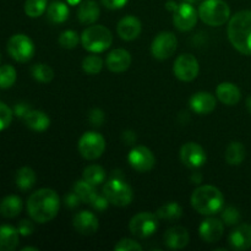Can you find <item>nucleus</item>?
Instances as JSON below:
<instances>
[{
  "instance_id": "obj_47",
  "label": "nucleus",
  "mask_w": 251,
  "mask_h": 251,
  "mask_svg": "<svg viewBox=\"0 0 251 251\" xmlns=\"http://www.w3.org/2000/svg\"><path fill=\"white\" fill-rule=\"evenodd\" d=\"M122 139L126 145H131L136 141V135L132 131H124L122 135Z\"/></svg>"
},
{
  "instance_id": "obj_37",
  "label": "nucleus",
  "mask_w": 251,
  "mask_h": 251,
  "mask_svg": "<svg viewBox=\"0 0 251 251\" xmlns=\"http://www.w3.org/2000/svg\"><path fill=\"white\" fill-rule=\"evenodd\" d=\"M78 34L77 32L73 31V29H66L59 37V44L63 47L64 49H74L78 43Z\"/></svg>"
},
{
  "instance_id": "obj_46",
  "label": "nucleus",
  "mask_w": 251,
  "mask_h": 251,
  "mask_svg": "<svg viewBox=\"0 0 251 251\" xmlns=\"http://www.w3.org/2000/svg\"><path fill=\"white\" fill-rule=\"evenodd\" d=\"M129 0H102L103 6H105L109 10H118L124 7L127 4Z\"/></svg>"
},
{
  "instance_id": "obj_33",
  "label": "nucleus",
  "mask_w": 251,
  "mask_h": 251,
  "mask_svg": "<svg viewBox=\"0 0 251 251\" xmlns=\"http://www.w3.org/2000/svg\"><path fill=\"white\" fill-rule=\"evenodd\" d=\"M31 74L33 76L34 80H37L38 82L42 83H48L50 82L54 78V71L53 69L49 65L43 63L34 64L31 68Z\"/></svg>"
},
{
  "instance_id": "obj_35",
  "label": "nucleus",
  "mask_w": 251,
  "mask_h": 251,
  "mask_svg": "<svg viewBox=\"0 0 251 251\" xmlns=\"http://www.w3.org/2000/svg\"><path fill=\"white\" fill-rule=\"evenodd\" d=\"M47 4L48 0H26L24 6L25 14L32 19L42 16L44 11H47Z\"/></svg>"
},
{
  "instance_id": "obj_2",
  "label": "nucleus",
  "mask_w": 251,
  "mask_h": 251,
  "mask_svg": "<svg viewBox=\"0 0 251 251\" xmlns=\"http://www.w3.org/2000/svg\"><path fill=\"white\" fill-rule=\"evenodd\" d=\"M227 33L229 42L238 51L251 55V10H243L232 16Z\"/></svg>"
},
{
  "instance_id": "obj_32",
  "label": "nucleus",
  "mask_w": 251,
  "mask_h": 251,
  "mask_svg": "<svg viewBox=\"0 0 251 251\" xmlns=\"http://www.w3.org/2000/svg\"><path fill=\"white\" fill-rule=\"evenodd\" d=\"M82 179L83 180L88 181L90 184H92V185L97 186L104 181L105 171L100 166L92 164V166H88L83 169Z\"/></svg>"
},
{
  "instance_id": "obj_41",
  "label": "nucleus",
  "mask_w": 251,
  "mask_h": 251,
  "mask_svg": "<svg viewBox=\"0 0 251 251\" xmlns=\"http://www.w3.org/2000/svg\"><path fill=\"white\" fill-rule=\"evenodd\" d=\"M88 120H90V123L92 126H96V127L100 126V125H102L105 120L104 112L100 109H98V108H95V109L91 110L90 114H88Z\"/></svg>"
},
{
  "instance_id": "obj_27",
  "label": "nucleus",
  "mask_w": 251,
  "mask_h": 251,
  "mask_svg": "<svg viewBox=\"0 0 251 251\" xmlns=\"http://www.w3.org/2000/svg\"><path fill=\"white\" fill-rule=\"evenodd\" d=\"M70 10L63 1H53L47 7V17L53 24H63L69 19Z\"/></svg>"
},
{
  "instance_id": "obj_50",
  "label": "nucleus",
  "mask_w": 251,
  "mask_h": 251,
  "mask_svg": "<svg viewBox=\"0 0 251 251\" xmlns=\"http://www.w3.org/2000/svg\"><path fill=\"white\" fill-rule=\"evenodd\" d=\"M66 1H68V4H69V5H71V6H74V5L80 4L81 0H66Z\"/></svg>"
},
{
  "instance_id": "obj_9",
  "label": "nucleus",
  "mask_w": 251,
  "mask_h": 251,
  "mask_svg": "<svg viewBox=\"0 0 251 251\" xmlns=\"http://www.w3.org/2000/svg\"><path fill=\"white\" fill-rule=\"evenodd\" d=\"M157 228H158V217L151 212L137 213L129 222L130 233L140 239L153 235Z\"/></svg>"
},
{
  "instance_id": "obj_51",
  "label": "nucleus",
  "mask_w": 251,
  "mask_h": 251,
  "mask_svg": "<svg viewBox=\"0 0 251 251\" xmlns=\"http://www.w3.org/2000/svg\"><path fill=\"white\" fill-rule=\"evenodd\" d=\"M247 108H248V110H249L250 114H251V96L247 100Z\"/></svg>"
},
{
  "instance_id": "obj_5",
  "label": "nucleus",
  "mask_w": 251,
  "mask_h": 251,
  "mask_svg": "<svg viewBox=\"0 0 251 251\" xmlns=\"http://www.w3.org/2000/svg\"><path fill=\"white\" fill-rule=\"evenodd\" d=\"M198 12L201 21L215 27L225 25L230 17V7L225 0H205Z\"/></svg>"
},
{
  "instance_id": "obj_40",
  "label": "nucleus",
  "mask_w": 251,
  "mask_h": 251,
  "mask_svg": "<svg viewBox=\"0 0 251 251\" xmlns=\"http://www.w3.org/2000/svg\"><path fill=\"white\" fill-rule=\"evenodd\" d=\"M114 250L115 251H141L142 247L136 242V240L124 238V239L119 240L118 244H115Z\"/></svg>"
},
{
  "instance_id": "obj_53",
  "label": "nucleus",
  "mask_w": 251,
  "mask_h": 251,
  "mask_svg": "<svg viewBox=\"0 0 251 251\" xmlns=\"http://www.w3.org/2000/svg\"><path fill=\"white\" fill-rule=\"evenodd\" d=\"M0 63H1V54H0Z\"/></svg>"
},
{
  "instance_id": "obj_34",
  "label": "nucleus",
  "mask_w": 251,
  "mask_h": 251,
  "mask_svg": "<svg viewBox=\"0 0 251 251\" xmlns=\"http://www.w3.org/2000/svg\"><path fill=\"white\" fill-rule=\"evenodd\" d=\"M16 78L17 74L14 66L9 65V64L0 66V88L7 90V88L12 87L16 82Z\"/></svg>"
},
{
  "instance_id": "obj_7",
  "label": "nucleus",
  "mask_w": 251,
  "mask_h": 251,
  "mask_svg": "<svg viewBox=\"0 0 251 251\" xmlns=\"http://www.w3.org/2000/svg\"><path fill=\"white\" fill-rule=\"evenodd\" d=\"M78 152L87 161H95L100 158L105 150V140L96 131L85 132L78 140Z\"/></svg>"
},
{
  "instance_id": "obj_3",
  "label": "nucleus",
  "mask_w": 251,
  "mask_h": 251,
  "mask_svg": "<svg viewBox=\"0 0 251 251\" xmlns=\"http://www.w3.org/2000/svg\"><path fill=\"white\" fill-rule=\"evenodd\" d=\"M191 206L200 215L211 216L221 212L225 206V198L220 189L213 185H201L195 189L190 199Z\"/></svg>"
},
{
  "instance_id": "obj_29",
  "label": "nucleus",
  "mask_w": 251,
  "mask_h": 251,
  "mask_svg": "<svg viewBox=\"0 0 251 251\" xmlns=\"http://www.w3.org/2000/svg\"><path fill=\"white\" fill-rule=\"evenodd\" d=\"M247 156L245 146L239 141H233L228 145L226 150V161L230 166H239L243 163Z\"/></svg>"
},
{
  "instance_id": "obj_10",
  "label": "nucleus",
  "mask_w": 251,
  "mask_h": 251,
  "mask_svg": "<svg viewBox=\"0 0 251 251\" xmlns=\"http://www.w3.org/2000/svg\"><path fill=\"white\" fill-rule=\"evenodd\" d=\"M178 39L172 32H161L153 38L151 44V53L158 60L171 58L176 50Z\"/></svg>"
},
{
  "instance_id": "obj_22",
  "label": "nucleus",
  "mask_w": 251,
  "mask_h": 251,
  "mask_svg": "<svg viewBox=\"0 0 251 251\" xmlns=\"http://www.w3.org/2000/svg\"><path fill=\"white\" fill-rule=\"evenodd\" d=\"M216 96L226 105H235L242 98L239 87L232 82H222L216 88Z\"/></svg>"
},
{
  "instance_id": "obj_16",
  "label": "nucleus",
  "mask_w": 251,
  "mask_h": 251,
  "mask_svg": "<svg viewBox=\"0 0 251 251\" xmlns=\"http://www.w3.org/2000/svg\"><path fill=\"white\" fill-rule=\"evenodd\" d=\"M73 226L78 234L92 235L98 230L100 223L95 213L90 211H81L74 217Z\"/></svg>"
},
{
  "instance_id": "obj_45",
  "label": "nucleus",
  "mask_w": 251,
  "mask_h": 251,
  "mask_svg": "<svg viewBox=\"0 0 251 251\" xmlns=\"http://www.w3.org/2000/svg\"><path fill=\"white\" fill-rule=\"evenodd\" d=\"M14 115H16L17 118H21V119H24L25 117H26L27 113L31 110V107H29V104H27V103H24V102H20L17 103V104H15L14 107Z\"/></svg>"
},
{
  "instance_id": "obj_30",
  "label": "nucleus",
  "mask_w": 251,
  "mask_h": 251,
  "mask_svg": "<svg viewBox=\"0 0 251 251\" xmlns=\"http://www.w3.org/2000/svg\"><path fill=\"white\" fill-rule=\"evenodd\" d=\"M156 216L159 220L174 222L183 216V208L178 202H168L157 210Z\"/></svg>"
},
{
  "instance_id": "obj_38",
  "label": "nucleus",
  "mask_w": 251,
  "mask_h": 251,
  "mask_svg": "<svg viewBox=\"0 0 251 251\" xmlns=\"http://www.w3.org/2000/svg\"><path fill=\"white\" fill-rule=\"evenodd\" d=\"M221 218H222V222L227 226H234L238 225L240 221V212L237 207H233V206H228V207L222 208L221 211Z\"/></svg>"
},
{
  "instance_id": "obj_26",
  "label": "nucleus",
  "mask_w": 251,
  "mask_h": 251,
  "mask_svg": "<svg viewBox=\"0 0 251 251\" xmlns=\"http://www.w3.org/2000/svg\"><path fill=\"white\" fill-rule=\"evenodd\" d=\"M22 211V200L16 195L5 196L0 201V215L5 218H14Z\"/></svg>"
},
{
  "instance_id": "obj_21",
  "label": "nucleus",
  "mask_w": 251,
  "mask_h": 251,
  "mask_svg": "<svg viewBox=\"0 0 251 251\" xmlns=\"http://www.w3.org/2000/svg\"><path fill=\"white\" fill-rule=\"evenodd\" d=\"M163 240L169 249L181 250L189 244L190 235L184 227H173L164 233Z\"/></svg>"
},
{
  "instance_id": "obj_39",
  "label": "nucleus",
  "mask_w": 251,
  "mask_h": 251,
  "mask_svg": "<svg viewBox=\"0 0 251 251\" xmlns=\"http://www.w3.org/2000/svg\"><path fill=\"white\" fill-rule=\"evenodd\" d=\"M14 118V110L0 100V131L10 126Z\"/></svg>"
},
{
  "instance_id": "obj_4",
  "label": "nucleus",
  "mask_w": 251,
  "mask_h": 251,
  "mask_svg": "<svg viewBox=\"0 0 251 251\" xmlns=\"http://www.w3.org/2000/svg\"><path fill=\"white\" fill-rule=\"evenodd\" d=\"M113 34L102 25H92L81 34V43L86 50L91 53H100L112 46Z\"/></svg>"
},
{
  "instance_id": "obj_19",
  "label": "nucleus",
  "mask_w": 251,
  "mask_h": 251,
  "mask_svg": "<svg viewBox=\"0 0 251 251\" xmlns=\"http://www.w3.org/2000/svg\"><path fill=\"white\" fill-rule=\"evenodd\" d=\"M141 22L137 17L129 15L123 17L117 26V32L119 37L124 41H134L141 33Z\"/></svg>"
},
{
  "instance_id": "obj_43",
  "label": "nucleus",
  "mask_w": 251,
  "mask_h": 251,
  "mask_svg": "<svg viewBox=\"0 0 251 251\" xmlns=\"http://www.w3.org/2000/svg\"><path fill=\"white\" fill-rule=\"evenodd\" d=\"M81 202H82V201H81V199L78 198V195L74 190L64 196V203H65L66 207H69V208L77 207Z\"/></svg>"
},
{
  "instance_id": "obj_25",
  "label": "nucleus",
  "mask_w": 251,
  "mask_h": 251,
  "mask_svg": "<svg viewBox=\"0 0 251 251\" xmlns=\"http://www.w3.org/2000/svg\"><path fill=\"white\" fill-rule=\"evenodd\" d=\"M20 233L12 226H0V251H14L20 243Z\"/></svg>"
},
{
  "instance_id": "obj_6",
  "label": "nucleus",
  "mask_w": 251,
  "mask_h": 251,
  "mask_svg": "<svg viewBox=\"0 0 251 251\" xmlns=\"http://www.w3.org/2000/svg\"><path fill=\"white\" fill-rule=\"evenodd\" d=\"M103 195L108 199L109 203L118 207H125L130 205L134 199V193L129 184L119 178H113L104 184Z\"/></svg>"
},
{
  "instance_id": "obj_1",
  "label": "nucleus",
  "mask_w": 251,
  "mask_h": 251,
  "mask_svg": "<svg viewBox=\"0 0 251 251\" xmlns=\"http://www.w3.org/2000/svg\"><path fill=\"white\" fill-rule=\"evenodd\" d=\"M60 208V199L53 189L43 188L34 191L27 200V212L32 221L48 223L56 217Z\"/></svg>"
},
{
  "instance_id": "obj_8",
  "label": "nucleus",
  "mask_w": 251,
  "mask_h": 251,
  "mask_svg": "<svg viewBox=\"0 0 251 251\" xmlns=\"http://www.w3.org/2000/svg\"><path fill=\"white\" fill-rule=\"evenodd\" d=\"M7 53L14 60L19 63H27L34 55V44L28 36L24 33H17L11 36L7 41Z\"/></svg>"
},
{
  "instance_id": "obj_18",
  "label": "nucleus",
  "mask_w": 251,
  "mask_h": 251,
  "mask_svg": "<svg viewBox=\"0 0 251 251\" xmlns=\"http://www.w3.org/2000/svg\"><path fill=\"white\" fill-rule=\"evenodd\" d=\"M190 108L193 112L200 115H206L212 113L216 109L217 100L216 97L210 92H198L190 98Z\"/></svg>"
},
{
  "instance_id": "obj_28",
  "label": "nucleus",
  "mask_w": 251,
  "mask_h": 251,
  "mask_svg": "<svg viewBox=\"0 0 251 251\" xmlns=\"http://www.w3.org/2000/svg\"><path fill=\"white\" fill-rule=\"evenodd\" d=\"M36 173L29 167H22L15 174V184L22 191H27L32 189L36 184Z\"/></svg>"
},
{
  "instance_id": "obj_24",
  "label": "nucleus",
  "mask_w": 251,
  "mask_h": 251,
  "mask_svg": "<svg viewBox=\"0 0 251 251\" xmlns=\"http://www.w3.org/2000/svg\"><path fill=\"white\" fill-rule=\"evenodd\" d=\"M100 14V6L95 0H85L77 10V19L83 25H92L98 20Z\"/></svg>"
},
{
  "instance_id": "obj_13",
  "label": "nucleus",
  "mask_w": 251,
  "mask_h": 251,
  "mask_svg": "<svg viewBox=\"0 0 251 251\" xmlns=\"http://www.w3.org/2000/svg\"><path fill=\"white\" fill-rule=\"evenodd\" d=\"M127 161H129L130 166L140 173L151 171L156 164L154 154L146 146L134 147L127 156Z\"/></svg>"
},
{
  "instance_id": "obj_48",
  "label": "nucleus",
  "mask_w": 251,
  "mask_h": 251,
  "mask_svg": "<svg viewBox=\"0 0 251 251\" xmlns=\"http://www.w3.org/2000/svg\"><path fill=\"white\" fill-rule=\"evenodd\" d=\"M176 7H178V4L176 1H173V0H169V1L166 2V9L169 10V11L174 12L176 10Z\"/></svg>"
},
{
  "instance_id": "obj_52",
  "label": "nucleus",
  "mask_w": 251,
  "mask_h": 251,
  "mask_svg": "<svg viewBox=\"0 0 251 251\" xmlns=\"http://www.w3.org/2000/svg\"><path fill=\"white\" fill-rule=\"evenodd\" d=\"M28 250H32V251H38V249L37 248H32V247H26L22 249V251H28Z\"/></svg>"
},
{
  "instance_id": "obj_11",
  "label": "nucleus",
  "mask_w": 251,
  "mask_h": 251,
  "mask_svg": "<svg viewBox=\"0 0 251 251\" xmlns=\"http://www.w3.org/2000/svg\"><path fill=\"white\" fill-rule=\"evenodd\" d=\"M199 70H200L199 61L193 54H181L174 61V75L184 82H190V81L195 80L199 75Z\"/></svg>"
},
{
  "instance_id": "obj_14",
  "label": "nucleus",
  "mask_w": 251,
  "mask_h": 251,
  "mask_svg": "<svg viewBox=\"0 0 251 251\" xmlns=\"http://www.w3.org/2000/svg\"><path fill=\"white\" fill-rule=\"evenodd\" d=\"M180 159L189 168H199L206 162V152L196 142H186L180 149Z\"/></svg>"
},
{
  "instance_id": "obj_49",
  "label": "nucleus",
  "mask_w": 251,
  "mask_h": 251,
  "mask_svg": "<svg viewBox=\"0 0 251 251\" xmlns=\"http://www.w3.org/2000/svg\"><path fill=\"white\" fill-rule=\"evenodd\" d=\"M191 180L195 181V184H200L201 183V176L199 173L193 174V176H191Z\"/></svg>"
},
{
  "instance_id": "obj_31",
  "label": "nucleus",
  "mask_w": 251,
  "mask_h": 251,
  "mask_svg": "<svg viewBox=\"0 0 251 251\" xmlns=\"http://www.w3.org/2000/svg\"><path fill=\"white\" fill-rule=\"evenodd\" d=\"M74 191L78 195V198L81 199L83 203H91L95 200L96 196L98 195L97 191H96L95 185L90 184L86 180H78L74 184Z\"/></svg>"
},
{
  "instance_id": "obj_20",
  "label": "nucleus",
  "mask_w": 251,
  "mask_h": 251,
  "mask_svg": "<svg viewBox=\"0 0 251 251\" xmlns=\"http://www.w3.org/2000/svg\"><path fill=\"white\" fill-rule=\"evenodd\" d=\"M105 64L112 73H124L131 65V55L125 49H114L108 54Z\"/></svg>"
},
{
  "instance_id": "obj_36",
  "label": "nucleus",
  "mask_w": 251,
  "mask_h": 251,
  "mask_svg": "<svg viewBox=\"0 0 251 251\" xmlns=\"http://www.w3.org/2000/svg\"><path fill=\"white\" fill-rule=\"evenodd\" d=\"M82 69L88 75H97L103 69V60L100 56L91 54L82 60Z\"/></svg>"
},
{
  "instance_id": "obj_23",
  "label": "nucleus",
  "mask_w": 251,
  "mask_h": 251,
  "mask_svg": "<svg viewBox=\"0 0 251 251\" xmlns=\"http://www.w3.org/2000/svg\"><path fill=\"white\" fill-rule=\"evenodd\" d=\"M24 122L27 127L37 132L46 131L50 125V119L48 115L42 110L31 109L24 118Z\"/></svg>"
},
{
  "instance_id": "obj_12",
  "label": "nucleus",
  "mask_w": 251,
  "mask_h": 251,
  "mask_svg": "<svg viewBox=\"0 0 251 251\" xmlns=\"http://www.w3.org/2000/svg\"><path fill=\"white\" fill-rule=\"evenodd\" d=\"M199 12L190 2H185L178 5L176 11L173 12V24L176 29L181 32L190 31L195 27L198 22Z\"/></svg>"
},
{
  "instance_id": "obj_42",
  "label": "nucleus",
  "mask_w": 251,
  "mask_h": 251,
  "mask_svg": "<svg viewBox=\"0 0 251 251\" xmlns=\"http://www.w3.org/2000/svg\"><path fill=\"white\" fill-rule=\"evenodd\" d=\"M17 230H19L20 235L22 237H28V235L33 234L34 232V225L32 221L29 220H21L17 226Z\"/></svg>"
},
{
  "instance_id": "obj_44",
  "label": "nucleus",
  "mask_w": 251,
  "mask_h": 251,
  "mask_svg": "<svg viewBox=\"0 0 251 251\" xmlns=\"http://www.w3.org/2000/svg\"><path fill=\"white\" fill-rule=\"evenodd\" d=\"M90 205L92 206L96 211H100V212H102V211L107 210L108 205H109V201H108V199L105 198L104 195H97Z\"/></svg>"
},
{
  "instance_id": "obj_15",
  "label": "nucleus",
  "mask_w": 251,
  "mask_h": 251,
  "mask_svg": "<svg viewBox=\"0 0 251 251\" xmlns=\"http://www.w3.org/2000/svg\"><path fill=\"white\" fill-rule=\"evenodd\" d=\"M225 233V223L218 218H207L203 221L199 228L201 239L206 243H216L222 238Z\"/></svg>"
},
{
  "instance_id": "obj_17",
  "label": "nucleus",
  "mask_w": 251,
  "mask_h": 251,
  "mask_svg": "<svg viewBox=\"0 0 251 251\" xmlns=\"http://www.w3.org/2000/svg\"><path fill=\"white\" fill-rule=\"evenodd\" d=\"M230 248L233 250L244 251L251 248V225L242 223L234 228L228 238Z\"/></svg>"
}]
</instances>
